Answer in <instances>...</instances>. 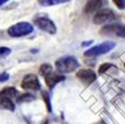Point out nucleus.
Returning <instances> with one entry per match:
<instances>
[{"label": "nucleus", "mask_w": 125, "mask_h": 124, "mask_svg": "<svg viewBox=\"0 0 125 124\" xmlns=\"http://www.w3.org/2000/svg\"><path fill=\"white\" fill-rule=\"evenodd\" d=\"M39 70H40V74H42V76H47L48 74H50V73L52 72V66L49 64H42V66H40V68H39Z\"/></svg>", "instance_id": "14"}, {"label": "nucleus", "mask_w": 125, "mask_h": 124, "mask_svg": "<svg viewBox=\"0 0 125 124\" xmlns=\"http://www.w3.org/2000/svg\"><path fill=\"white\" fill-rule=\"evenodd\" d=\"M113 65L112 64H103V65H101V67H99V73H101V74H103V73H105L106 72V70H108L109 68L112 67Z\"/></svg>", "instance_id": "19"}, {"label": "nucleus", "mask_w": 125, "mask_h": 124, "mask_svg": "<svg viewBox=\"0 0 125 124\" xmlns=\"http://www.w3.org/2000/svg\"><path fill=\"white\" fill-rule=\"evenodd\" d=\"M113 19H115V15L111 9H99L94 16L93 21L96 25H102Z\"/></svg>", "instance_id": "6"}, {"label": "nucleus", "mask_w": 125, "mask_h": 124, "mask_svg": "<svg viewBox=\"0 0 125 124\" xmlns=\"http://www.w3.org/2000/svg\"><path fill=\"white\" fill-rule=\"evenodd\" d=\"M103 5V1L102 0H88L85 5V10L86 13H92V12H95V11H98L99 8L102 7Z\"/></svg>", "instance_id": "10"}, {"label": "nucleus", "mask_w": 125, "mask_h": 124, "mask_svg": "<svg viewBox=\"0 0 125 124\" xmlns=\"http://www.w3.org/2000/svg\"><path fill=\"white\" fill-rule=\"evenodd\" d=\"M35 100V96L32 94H22V95L17 97V102L18 103H23V102H31Z\"/></svg>", "instance_id": "15"}, {"label": "nucleus", "mask_w": 125, "mask_h": 124, "mask_svg": "<svg viewBox=\"0 0 125 124\" xmlns=\"http://www.w3.org/2000/svg\"><path fill=\"white\" fill-rule=\"evenodd\" d=\"M34 23L39 29H42V30L46 31V33H48L50 35L56 34V31H57L56 25L54 23V21L50 20L47 17H36L34 19Z\"/></svg>", "instance_id": "4"}, {"label": "nucleus", "mask_w": 125, "mask_h": 124, "mask_svg": "<svg viewBox=\"0 0 125 124\" xmlns=\"http://www.w3.org/2000/svg\"><path fill=\"white\" fill-rule=\"evenodd\" d=\"M114 5L116 6L118 9H125V0H113Z\"/></svg>", "instance_id": "18"}, {"label": "nucleus", "mask_w": 125, "mask_h": 124, "mask_svg": "<svg viewBox=\"0 0 125 124\" xmlns=\"http://www.w3.org/2000/svg\"><path fill=\"white\" fill-rule=\"evenodd\" d=\"M11 53V49L8 47H0V57H6Z\"/></svg>", "instance_id": "17"}, {"label": "nucleus", "mask_w": 125, "mask_h": 124, "mask_svg": "<svg viewBox=\"0 0 125 124\" xmlns=\"http://www.w3.org/2000/svg\"><path fill=\"white\" fill-rule=\"evenodd\" d=\"M55 66L57 68L58 73L65 74V73L75 72L77 68H79V63L77 62V59H76L75 57L65 56V57H62V58L56 60Z\"/></svg>", "instance_id": "1"}, {"label": "nucleus", "mask_w": 125, "mask_h": 124, "mask_svg": "<svg viewBox=\"0 0 125 124\" xmlns=\"http://www.w3.org/2000/svg\"><path fill=\"white\" fill-rule=\"evenodd\" d=\"M102 35H114L117 37H125V26L121 23H113V25H107L101 29Z\"/></svg>", "instance_id": "5"}, {"label": "nucleus", "mask_w": 125, "mask_h": 124, "mask_svg": "<svg viewBox=\"0 0 125 124\" xmlns=\"http://www.w3.org/2000/svg\"><path fill=\"white\" fill-rule=\"evenodd\" d=\"M32 31H34V27L29 23H25V21L15 23L8 28V34L11 37H23L31 34Z\"/></svg>", "instance_id": "2"}, {"label": "nucleus", "mask_w": 125, "mask_h": 124, "mask_svg": "<svg viewBox=\"0 0 125 124\" xmlns=\"http://www.w3.org/2000/svg\"><path fill=\"white\" fill-rule=\"evenodd\" d=\"M69 0H38V2L42 6H56L59 3L67 2Z\"/></svg>", "instance_id": "13"}, {"label": "nucleus", "mask_w": 125, "mask_h": 124, "mask_svg": "<svg viewBox=\"0 0 125 124\" xmlns=\"http://www.w3.org/2000/svg\"><path fill=\"white\" fill-rule=\"evenodd\" d=\"M45 80H46V85L49 88H54V86H56L58 83L62 82L65 79V76L62 75L60 73H55L52 70L50 74H48L47 76H45Z\"/></svg>", "instance_id": "9"}, {"label": "nucleus", "mask_w": 125, "mask_h": 124, "mask_svg": "<svg viewBox=\"0 0 125 124\" xmlns=\"http://www.w3.org/2000/svg\"><path fill=\"white\" fill-rule=\"evenodd\" d=\"M42 97H44V101L46 103V106H47V110L48 112H52V105H50V101H49V96L46 92H42Z\"/></svg>", "instance_id": "16"}, {"label": "nucleus", "mask_w": 125, "mask_h": 124, "mask_svg": "<svg viewBox=\"0 0 125 124\" xmlns=\"http://www.w3.org/2000/svg\"><path fill=\"white\" fill-rule=\"evenodd\" d=\"M116 44L113 43V41H105V43H102V44L97 45V46H94L92 48L87 49L84 55L85 56H89V57H94V56H99V55H104L106 53L111 52L112 49L115 48Z\"/></svg>", "instance_id": "3"}, {"label": "nucleus", "mask_w": 125, "mask_h": 124, "mask_svg": "<svg viewBox=\"0 0 125 124\" xmlns=\"http://www.w3.org/2000/svg\"><path fill=\"white\" fill-rule=\"evenodd\" d=\"M8 1H9V0H0V7L2 5H5L6 2H8Z\"/></svg>", "instance_id": "21"}, {"label": "nucleus", "mask_w": 125, "mask_h": 124, "mask_svg": "<svg viewBox=\"0 0 125 124\" xmlns=\"http://www.w3.org/2000/svg\"><path fill=\"white\" fill-rule=\"evenodd\" d=\"M76 76L81 82H83L85 85H91L92 83L96 80V74L92 69H79L76 73Z\"/></svg>", "instance_id": "8"}, {"label": "nucleus", "mask_w": 125, "mask_h": 124, "mask_svg": "<svg viewBox=\"0 0 125 124\" xmlns=\"http://www.w3.org/2000/svg\"><path fill=\"white\" fill-rule=\"evenodd\" d=\"M0 109L9 110V111H15V104L11 101V98L0 96Z\"/></svg>", "instance_id": "11"}, {"label": "nucleus", "mask_w": 125, "mask_h": 124, "mask_svg": "<svg viewBox=\"0 0 125 124\" xmlns=\"http://www.w3.org/2000/svg\"><path fill=\"white\" fill-rule=\"evenodd\" d=\"M7 79H9V74L8 73H1L0 74V82H6Z\"/></svg>", "instance_id": "20"}, {"label": "nucleus", "mask_w": 125, "mask_h": 124, "mask_svg": "<svg viewBox=\"0 0 125 124\" xmlns=\"http://www.w3.org/2000/svg\"><path fill=\"white\" fill-rule=\"evenodd\" d=\"M17 95H18V90L15 87H5L2 90H0V96H3V97L12 98Z\"/></svg>", "instance_id": "12"}, {"label": "nucleus", "mask_w": 125, "mask_h": 124, "mask_svg": "<svg viewBox=\"0 0 125 124\" xmlns=\"http://www.w3.org/2000/svg\"><path fill=\"white\" fill-rule=\"evenodd\" d=\"M92 43H93V41H89V43H88V41H85V43H84V44H83V46H88V45H91L92 44Z\"/></svg>", "instance_id": "22"}, {"label": "nucleus", "mask_w": 125, "mask_h": 124, "mask_svg": "<svg viewBox=\"0 0 125 124\" xmlns=\"http://www.w3.org/2000/svg\"><path fill=\"white\" fill-rule=\"evenodd\" d=\"M21 87L25 90H39L42 85L39 83V79L34 74H28L22 78L21 82Z\"/></svg>", "instance_id": "7"}]
</instances>
